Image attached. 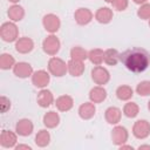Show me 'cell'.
I'll use <instances>...</instances> for the list:
<instances>
[{
    "mask_svg": "<svg viewBox=\"0 0 150 150\" xmlns=\"http://www.w3.org/2000/svg\"><path fill=\"white\" fill-rule=\"evenodd\" d=\"M121 62L132 73H143L150 66V53L141 47H132L121 54Z\"/></svg>",
    "mask_w": 150,
    "mask_h": 150,
    "instance_id": "cell-1",
    "label": "cell"
},
{
    "mask_svg": "<svg viewBox=\"0 0 150 150\" xmlns=\"http://www.w3.org/2000/svg\"><path fill=\"white\" fill-rule=\"evenodd\" d=\"M0 38L5 42H15L19 39V28L13 21L4 22L0 27Z\"/></svg>",
    "mask_w": 150,
    "mask_h": 150,
    "instance_id": "cell-2",
    "label": "cell"
},
{
    "mask_svg": "<svg viewBox=\"0 0 150 150\" xmlns=\"http://www.w3.org/2000/svg\"><path fill=\"white\" fill-rule=\"evenodd\" d=\"M48 71L55 77H62L68 73V66L61 57L52 56L48 61Z\"/></svg>",
    "mask_w": 150,
    "mask_h": 150,
    "instance_id": "cell-3",
    "label": "cell"
},
{
    "mask_svg": "<svg viewBox=\"0 0 150 150\" xmlns=\"http://www.w3.org/2000/svg\"><path fill=\"white\" fill-rule=\"evenodd\" d=\"M61 48V42L55 34H49L42 41V49L49 56H55Z\"/></svg>",
    "mask_w": 150,
    "mask_h": 150,
    "instance_id": "cell-4",
    "label": "cell"
},
{
    "mask_svg": "<svg viewBox=\"0 0 150 150\" xmlns=\"http://www.w3.org/2000/svg\"><path fill=\"white\" fill-rule=\"evenodd\" d=\"M90 75H91V80L97 86H104L110 81L109 70L105 67H102V66H95L91 69Z\"/></svg>",
    "mask_w": 150,
    "mask_h": 150,
    "instance_id": "cell-5",
    "label": "cell"
},
{
    "mask_svg": "<svg viewBox=\"0 0 150 150\" xmlns=\"http://www.w3.org/2000/svg\"><path fill=\"white\" fill-rule=\"evenodd\" d=\"M42 26L48 33L55 34L61 27V20L56 14L48 13L42 18Z\"/></svg>",
    "mask_w": 150,
    "mask_h": 150,
    "instance_id": "cell-6",
    "label": "cell"
},
{
    "mask_svg": "<svg viewBox=\"0 0 150 150\" xmlns=\"http://www.w3.org/2000/svg\"><path fill=\"white\" fill-rule=\"evenodd\" d=\"M129 138V131L125 127L116 124L111 130V142L116 146H120L128 142Z\"/></svg>",
    "mask_w": 150,
    "mask_h": 150,
    "instance_id": "cell-7",
    "label": "cell"
},
{
    "mask_svg": "<svg viewBox=\"0 0 150 150\" xmlns=\"http://www.w3.org/2000/svg\"><path fill=\"white\" fill-rule=\"evenodd\" d=\"M132 135L137 139H145L150 136V123L146 120H137L132 125Z\"/></svg>",
    "mask_w": 150,
    "mask_h": 150,
    "instance_id": "cell-8",
    "label": "cell"
},
{
    "mask_svg": "<svg viewBox=\"0 0 150 150\" xmlns=\"http://www.w3.org/2000/svg\"><path fill=\"white\" fill-rule=\"evenodd\" d=\"M49 82H50V73L47 70L40 69V70L34 71L32 75V83L36 88L43 89L48 86Z\"/></svg>",
    "mask_w": 150,
    "mask_h": 150,
    "instance_id": "cell-9",
    "label": "cell"
},
{
    "mask_svg": "<svg viewBox=\"0 0 150 150\" xmlns=\"http://www.w3.org/2000/svg\"><path fill=\"white\" fill-rule=\"evenodd\" d=\"M74 19L76 21L77 25L80 26H86L88 23L91 22V20L94 19V14L89 8L86 7H80L75 11L74 13Z\"/></svg>",
    "mask_w": 150,
    "mask_h": 150,
    "instance_id": "cell-10",
    "label": "cell"
},
{
    "mask_svg": "<svg viewBox=\"0 0 150 150\" xmlns=\"http://www.w3.org/2000/svg\"><path fill=\"white\" fill-rule=\"evenodd\" d=\"M13 73L19 79H27V77H32L34 70L30 63L21 61L15 63V66L13 67Z\"/></svg>",
    "mask_w": 150,
    "mask_h": 150,
    "instance_id": "cell-11",
    "label": "cell"
},
{
    "mask_svg": "<svg viewBox=\"0 0 150 150\" xmlns=\"http://www.w3.org/2000/svg\"><path fill=\"white\" fill-rule=\"evenodd\" d=\"M18 143V134L16 131L12 130H2L0 135V144L2 148L9 149V148H15Z\"/></svg>",
    "mask_w": 150,
    "mask_h": 150,
    "instance_id": "cell-12",
    "label": "cell"
},
{
    "mask_svg": "<svg viewBox=\"0 0 150 150\" xmlns=\"http://www.w3.org/2000/svg\"><path fill=\"white\" fill-rule=\"evenodd\" d=\"M15 131H16V134L19 136L27 137V136H29V135L33 134V131H34V124L28 118H21L15 124Z\"/></svg>",
    "mask_w": 150,
    "mask_h": 150,
    "instance_id": "cell-13",
    "label": "cell"
},
{
    "mask_svg": "<svg viewBox=\"0 0 150 150\" xmlns=\"http://www.w3.org/2000/svg\"><path fill=\"white\" fill-rule=\"evenodd\" d=\"M15 50L20 54H28L34 49V41L28 36L19 38L15 41Z\"/></svg>",
    "mask_w": 150,
    "mask_h": 150,
    "instance_id": "cell-14",
    "label": "cell"
},
{
    "mask_svg": "<svg viewBox=\"0 0 150 150\" xmlns=\"http://www.w3.org/2000/svg\"><path fill=\"white\" fill-rule=\"evenodd\" d=\"M36 102L41 108H48L53 103H55V98H54V95L50 90L43 88L39 91L38 97H36Z\"/></svg>",
    "mask_w": 150,
    "mask_h": 150,
    "instance_id": "cell-15",
    "label": "cell"
},
{
    "mask_svg": "<svg viewBox=\"0 0 150 150\" xmlns=\"http://www.w3.org/2000/svg\"><path fill=\"white\" fill-rule=\"evenodd\" d=\"M95 112H96V107H95V103H93L91 101L82 103L77 109V114H79L80 118H82L84 121L93 118L95 116Z\"/></svg>",
    "mask_w": 150,
    "mask_h": 150,
    "instance_id": "cell-16",
    "label": "cell"
},
{
    "mask_svg": "<svg viewBox=\"0 0 150 150\" xmlns=\"http://www.w3.org/2000/svg\"><path fill=\"white\" fill-rule=\"evenodd\" d=\"M104 118L105 121L111 124V125H116L121 122L122 118V110L117 107H108L104 111Z\"/></svg>",
    "mask_w": 150,
    "mask_h": 150,
    "instance_id": "cell-17",
    "label": "cell"
},
{
    "mask_svg": "<svg viewBox=\"0 0 150 150\" xmlns=\"http://www.w3.org/2000/svg\"><path fill=\"white\" fill-rule=\"evenodd\" d=\"M107 96H108V94L103 86H95L89 91V101H91L95 104L102 103L107 98Z\"/></svg>",
    "mask_w": 150,
    "mask_h": 150,
    "instance_id": "cell-18",
    "label": "cell"
},
{
    "mask_svg": "<svg viewBox=\"0 0 150 150\" xmlns=\"http://www.w3.org/2000/svg\"><path fill=\"white\" fill-rule=\"evenodd\" d=\"M112 16H114V12L111 8L109 7H100L96 12H95V20L102 25H107L109 23L111 20H112Z\"/></svg>",
    "mask_w": 150,
    "mask_h": 150,
    "instance_id": "cell-19",
    "label": "cell"
},
{
    "mask_svg": "<svg viewBox=\"0 0 150 150\" xmlns=\"http://www.w3.org/2000/svg\"><path fill=\"white\" fill-rule=\"evenodd\" d=\"M55 105L59 111L67 112L74 107V100L70 95H61L55 100Z\"/></svg>",
    "mask_w": 150,
    "mask_h": 150,
    "instance_id": "cell-20",
    "label": "cell"
},
{
    "mask_svg": "<svg viewBox=\"0 0 150 150\" xmlns=\"http://www.w3.org/2000/svg\"><path fill=\"white\" fill-rule=\"evenodd\" d=\"M60 115L59 112L54 111V110H49L47 111L45 115H43V118H42V122H43V125L47 128V129H54L56 128L59 124H60Z\"/></svg>",
    "mask_w": 150,
    "mask_h": 150,
    "instance_id": "cell-21",
    "label": "cell"
},
{
    "mask_svg": "<svg viewBox=\"0 0 150 150\" xmlns=\"http://www.w3.org/2000/svg\"><path fill=\"white\" fill-rule=\"evenodd\" d=\"M68 66V73L74 76V77H80L81 75H83L84 70H86V66L83 61H77V60H69L67 62Z\"/></svg>",
    "mask_w": 150,
    "mask_h": 150,
    "instance_id": "cell-22",
    "label": "cell"
},
{
    "mask_svg": "<svg viewBox=\"0 0 150 150\" xmlns=\"http://www.w3.org/2000/svg\"><path fill=\"white\" fill-rule=\"evenodd\" d=\"M7 15L11 21L19 22L25 18V9L22 6L18 5V4H13L7 11Z\"/></svg>",
    "mask_w": 150,
    "mask_h": 150,
    "instance_id": "cell-23",
    "label": "cell"
},
{
    "mask_svg": "<svg viewBox=\"0 0 150 150\" xmlns=\"http://www.w3.org/2000/svg\"><path fill=\"white\" fill-rule=\"evenodd\" d=\"M121 61V53L116 48H108L104 50V63L108 66H116Z\"/></svg>",
    "mask_w": 150,
    "mask_h": 150,
    "instance_id": "cell-24",
    "label": "cell"
},
{
    "mask_svg": "<svg viewBox=\"0 0 150 150\" xmlns=\"http://www.w3.org/2000/svg\"><path fill=\"white\" fill-rule=\"evenodd\" d=\"M88 60L94 66H101L104 62V50L101 48H94L88 52Z\"/></svg>",
    "mask_w": 150,
    "mask_h": 150,
    "instance_id": "cell-25",
    "label": "cell"
},
{
    "mask_svg": "<svg viewBox=\"0 0 150 150\" xmlns=\"http://www.w3.org/2000/svg\"><path fill=\"white\" fill-rule=\"evenodd\" d=\"M35 144L39 148H46L49 145L50 143V134L47 129H41L38 131V134L35 135V139H34Z\"/></svg>",
    "mask_w": 150,
    "mask_h": 150,
    "instance_id": "cell-26",
    "label": "cell"
},
{
    "mask_svg": "<svg viewBox=\"0 0 150 150\" xmlns=\"http://www.w3.org/2000/svg\"><path fill=\"white\" fill-rule=\"evenodd\" d=\"M116 96L120 101H129L134 96V89L128 84H122L116 89Z\"/></svg>",
    "mask_w": 150,
    "mask_h": 150,
    "instance_id": "cell-27",
    "label": "cell"
},
{
    "mask_svg": "<svg viewBox=\"0 0 150 150\" xmlns=\"http://www.w3.org/2000/svg\"><path fill=\"white\" fill-rule=\"evenodd\" d=\"M15 59L13 55H11L9 53H2L0 55V68L2 70H8V69H13V67L15 66Z\"/></svg>",
    "mask_w": 150,
    "mask_h": 150,
    "instance_id": "cell-28",
    "label": "cell"
},
{
    "mask_svg": "<svg viewBox=\"0 0 150 150\" xmlns=\"http://www.w3.org/2000/svg\"><path fill=\"white\" fill-rule=\"evenodd\" d=\"M123 115L127 116L128 118H135L138 114H139V107L137 103L135 102H127L123 107V110H122Z\"/></svg>",
    "mask_w": 150,
    "mask_h": 150,
    "instance_id": "cell-29",
    "label": "cell"
},
{
    "mask_svg": "<svg viewBox=\"0 0 150 150\" xmlns=\"http://www.w3.org/2000/svg\"><path fill=\"white\" fill-rule=\"evenodd\" d=\"M70 59L84 62L88 59V52L84 48L80 47V46H75L70 49Z\"/></svg>",
    "mask_w": 150,
    "mask_h": 150,
    "instance_id": "cell-30",
    "label": "cell"
},
{
    "mask_svg": "<svg viewBox=\"0 0 150 150\" xmlns=\"http://www.w3.org/2000/svg\"><path fill=\"white\" fill-rule=\"evenodd\" d=\"M135 90L139 96H150V81L148 80L141 81Z\"/></svg>",
    "mask_w": 150,
    "mask_h": 150,
    "instance_id": "cell-31",
    "label": "cell"
},
{
    "mask_svg": "<svg viewBox=\"0 0 150 150\" xmlns=\"http://www.w3.org/2000/svg\"><path fill=\"white\" fill-rule=\"evenodd\" d=\"M137 16L142 20H149L150 19V4L149 2L139 5V7L137 9Z\"/></svg>",
    "mask_w": 150,
    "mask_h": 150,
    "instance_id": "cell-32",
    "label": "cell"
},
{
    "mask_svg": "<svg viewBox=\"0 0 150 150\" xmlns=\"http://www.w3.org/2000/svg\"><path fill=\"white\" fill-rule=\"evenodd\" d=\"M111 6L114 9L118 11V12H123L128 8L129 6V0H114L111 2Z\"/></svg>",
    "mask_w": 150,
    "mask_h": 150,
    "instance_id": "cell-33",
    "label": "cell"
},
{
    "mask_svg": "<svg viewBox=\"0 0 150 150\" xmlns=\"http://www.w3.org/2000/svg\"><path fill=\"white\" fill-rule=\"evenodd\" d=\"M0 107H1V112H7L11 109V100L8 97H6V96H1Z\"/></svg>",
    "mask_w": 150,
    "mask_h": 150,
    "instance_id": "cell-34",
    "label": "cell"
},
{
    "mask_svg": "<svg viewBox=\"0 0 150 150\" xmlns=\"http://www.w3.org/2000/svg\"><path fill=\"white\" fill-rule=\"evenodd\" d=\"M16 150H21V149H26V150H32V146L28 144H16L15 146Z\"/></svg>",
    "mask_w": 150,
    "mask_h": 150,
    "instance_id": "cell-35",
    "label": "cell"
},
{
    "mask_svg": "<svg viewBox=\"0 0 150 150\" xmlns=\"http://www.w3.org/2000/svg\"><path fill=\"white\" fill-rule=\"evenodd\" d=\"M118 149H121V150H123V149H130V150H132L134 148H132L131 145H127V144L124 143V144H122V145H120V146H118Z\"/></svg>",
    "mask_w": 150,
    "mask_h": 150,
    "instance_id": "cell-36",
    "label": "cell"
},
{
    "mask_svg": "<svg viewBox=\"0 0 150 150\" xmlns=\"http://www.w3.org/2000/svg\"><path fill=\"white\" fill-rule=\"evenodd\" d=\"M138 149H139V150H142V149H149V150H150V145H149V144H142V145L138 146Z\"/></svg>",
    "mask_w": 150,
    "mask_h": 150,
    "instance_id": "cell-37",
    "label": "cell"
},
{
    "mask_svg": "<svg viewBox=\"0 0 150 150\" xmlns=\"http://www.w3.org/2000/svg\"><path fill=\"white\" fill-rule=\"evenodd\" d=\"M132 1H134L136 5H142V4H145L148 0H132Z\"/></svg>",
    "mask_w": 150,
    "mask_h": 150,
    "instance_id": "cell-38",
    "label": "cell"
},
{
    "mask_svg": "<svg viewBox=\"0 0 150 150\" xmlns=\"http://www.w3.org/2000/svg\"><path fill=\"white\" fill-rule=\"evenodd\" d=\"M8 1H9V2H12V4H18L20 0H8Z\"/></svg>",
    "mask_w": 150,
    "mask_h": 150,
    "instance_id": "cell-39",
    "label": "cell"
},
{
    "mask_svg": "<svg viewBox=\"0 0 150 150\" xmlns=\"http://www.w3.org/2000/svg\"><path fill=\"white\" fill-rule=\"evenodd\" d=\"M104 1H105V2H108V4H111L114 0H104Z\"/></svg>",
    "mask_w": 150,
    "mask_h": 150,
    "instance_id": "cell-40",
    "label": "cell"
},
{
    "mask_svg": "<svg viewBox=\"0 0 150 150\" xmlns=\"http://www.w3.org/2000/svg\"><path fill=\"white\" fill-rule=\"evenodd\" d=\"M148 109H149V110H150V101H149V102H148Z\"/></svg>",
    "mask_w": 150,
    "mask_h": 150,
    "instance_id": "cell-41",
    "label": "cell"
},
{
    "mask_svg": "<svg viewBox=\"0 0 150 150\" xmlns=\"http://www.w3.org/2000/svg\"><path fill=\"white\" fill-rule=\"evenodd\" d=\"M149 27H150V19H149Z\"/></svg>",
    "mask_w": 150,
    "mask_h": 150,
    "instance_id": "cell-42",
    "label": "cell"
}]
</instances>
